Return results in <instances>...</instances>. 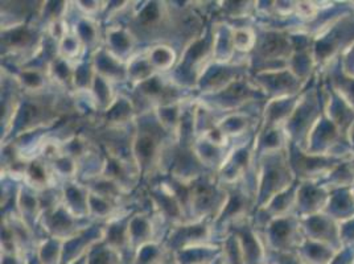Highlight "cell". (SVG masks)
Returning <instances> with one entry per match:
<instances>
[{
    "instance_id": "cell-20",
    "label": "cell",
    "mask_w": 354,
    "mask_h": 264,
    "mask_svg": "<svg viewBox=\"0 0 354 264\" xmlns=\"http://www.w3.org/2000/svg\"><path fill=\"white\" fill-rule=\"evenodd\" d=\"M218 193L216 188L209 182H197L191 189L189 202L193 210L200 213H207L213 210V205L217 202Z\"/></svg>"
},
{
    "instance_id": "cell-36",
    "label": "cell",
    "mask_w": 354,
    "mask_h": 264,
    "mask_svg": "<svg viewBox=\"0 0 354 264\" xmlns=\"http://www.w3.org/2000/svg\"><path fill=\"white\" fill-rule=\"evenodd\" d=\"M27 176L36 185H44L46 182V172L44 165L40 162H32L27 169Z\"/></svg>"
},
{
    "instance_id": "cell-34",
    "label": "cell",
    "mask_w": 354,
    "mask_h": 264,
    "mask_svg": "<svg viewBox=\"0 0 354 264\" xmlns=\"http://www.w3.org/2000/svg\"><path fill=\"white\" fill-rule=\"evenodd\" d=\"M342 247H354V218L339 223Z\"/></svg>"
},
{
    "instance_id": "cell-30",
    "label": "cell",
    "mask_w": 354,
    "mask_h": 264,
    "mask_svg": "<svg viewBox=\"0 0 354 264\" xmlns=\"http://www.w3.org/2000/svg\"><path fill=\"white\" fill-rule=\"evenodd\" d=\"M222 262L223 264H245L241 245L236 235L229 236L225 241L222 249Z\"/></svg>"
},
{
    "instance_id": "cell-18",
    "label": "cell",
    "mask_w": 354,
    "mask_h": 264,
    "mask_svg": "<svg viewBox=\"0 0 354 264\" xmlns=\"http://www.w3.org/2000/svg\"><path fill=\"white\" fill-rule=\"evenodd\" d=\"M319 184L329 191L352 188L354 184V169L352 164L349 160L341 162Z\"/></svg>"
},
{
    "instance_id": "cell-47",
    "label": "cell",
    "mask_w": 354,
    "mask_h": 264,
    "mask_svg": "<svg viewBox=\"0 0 354 264\" xmlns=\"http://www.w3.org/2000/svg\"><path fill=\"white\" fill-rule=\"evenodd\" d=\"M351 189H352V193H353V197H354V184H353V185H352V188H351Z\"/></svg>"
},
{
    "instance_id": "cell-37",
    "label": "cell",
    "mask_w": 354,
    "mask_h": 264,
    "mask_svg": "<svg viewBox=\"0 0 354 264\" xmlns=\"http://www.w3.org/2000/svg\"><path fill=\"white\" fill-rule=\"evenodd\" d=\"M20 78L26 88L35 90V88H40L43 86V77L37 70H26L21 73Z\"/></svg>"
},
{
    "instance_id": "cell-2",
    "label": "cell",
    "mask_w": 354,
    "mask_h": 264,
    "mask_svg": "<svg viewBox=\"0 0 354 264\" xmlns=\"http://www.w3.org/2000/svg\"><path fill=\"white\" fill-rule=\"evenodd\" d=\"M262 158L255 191V205L258 204L259 209H263L275 196L287 191L297 181L288 162L287 148L266 153Z\"/></svg>"
},
{
    "instance_id": "cell-9",
    "label": "cell",
    "mask_w": 354,
    "mask_h": 264,
    "mask_svg": "<svg viewBox=\"0 0 354 264\" xmlns=\"http://www.w3.org/2000/svg\"><path fill=\"white\" fill-rule=\"evenodd\" d=\"M330 191H326L319 182L299 181L296 196L295 216L300 220L324 211Z\"/></svg>"
},
{
    "instance_id": "cell-41",
    "label": "cell",
    "mask_w": 354,
    "mask_h": 264,
    "mask_svg": "<svg viewBox=\"0 0 354 264\" xmlns=\"http://www.w3.org/2000/svg\"><path fill=\"white\" fill-rule=\"evenodd\" d=\"M53 73H55V77L59 78V81H66V79H71V77H72V72H71L68 64L61 59L53 62Z\"/></svg>"
},
{
    "instance_id": "cell-14",
    "label": "cell",
    "mask_w": 354,
    "mask_h": 264,
    "mask_svg": "<svg viewBox=\"0 0 354 264\" xmlns=\"http://www.w3.org/2000/svg\"><path fill=\"white\" fill-rule=\"evenodd\" d=\"M337 252L326 245L306 238L295 254L304 264H330Z\"/></svg>"
},
{
    "instance_id": "cell-44",
    "label": "cell",
    "mask_w": 354,
    "mask_h": 264,
    "mask_svg": "<svg viewBox=\"0 0 354 264\" xmlns=\"http://www.w3.org/2000/svg\"><path fill=\"white\" fill-rule=\"evenodd\" d=\"M277 254V264H304L296 255L295 252H288V254Z\"/></svg>"
},
{
    "instance_id": "cell-48",
    "label": "cell",
    "mask_w": 354,
    "mask_h": 264,
    "mask_svg": "<svg viewBox=\"0 0 354 264\" xmlns=\"http://www.w3.org/2000/svg\"><path fill=\"white\" fill-rule=\"evenodd\" d=\"M351 6H352V8L354 10V1H351Z\"/></svg>"
},
{
    "instance_id": "cell-35",
    "label": "cell",
    "mask_w": 354,
    "mask_h": 264,
    "mask_svg": "<svg viewBox=\"0 0 354 264\" xmlns=\"http://www.w3.org/2000/svg\"><path fill=\"white\" fill-rule=\"evenodd\" d=\"M94 94L95 98L100 100V102L102 104H109L110 103V88L106 82V79L102 78L101 75H95L94 77Z\"/></svg>"
},
{
    "instance_id": "cell-46",
    "label": "cell",
    "mask_w": 354,
    "mask_h": 264,
    "mask_svg": "<svg viewBox=\"0 0 354 264\" xmlns=\"http://www.w3.org/2000/svg\"><path fill=\"white\" fill-rule=\"evenodd\" d=\"M214 264H223V262H222V258L221 259H218V261H217Z\"/></svg>"
},
{
    "instance_id": "cell-43",
    "label": "cell",
    "mask_w": 354,
    "mask_h": 264,
    "mask_svg": "<svg viewBox=\"0 0 354 264\" xmlns=\"http://www.w3.org/2000/svg\"><path fill=\"white\" fill-rule=\"evenodd\" d=\"M20 205L24 209L26 213H35L36 211V206H37V201L30 194H21Z\"/></svg>"
},
{
    "instance_id": "cell-28",
    "label": "cell",
    "mask_w": 354,
    "mask_h": 264,
    "mask_svg": "<svg viewBox=\"0 0 354 264\" xmlns=\"http://www.w3.org/2000/svg\"><path fill=\"white\" fill-rule=\"evenodd\" d=\"M251 119L245 115H232L223 119L221 123L217 126L225 135H238L248 131V129L251 126Z\"/></svg>"
},
{
    "instance_id": "cell-29",
    "label": "cell",
    "mask_w": 354,
    "mask_h": 264,
    "mask_svg": "<svg viewBox=\"0 0 354 264\" xmlns=\"http://www.w3.org/2000/svg\"><path fill=\"white\" fill-rule=\"evenodd\" d=\"M153 70L155 69L151 65L148 57H138V59H133L131 64L129 65L127 74H129V77L133 78V81H138L139 84H142L152 77Z\"/></svg>"
},
{
    "instance_id": "cell-21",
    "label": "cell",
    "mask_w": 354,
    "mask_h": 264,
    "mask_svg": "<svg viewBox=\"0 0 354 264\" xmlns=\"http://www.w3.org/2000/svg\"><path fill=\"white\" fill-rule=\"evenodd\" d=\"M152 235V227L147 218L145 217H135L129 220V242L130 246L135 249H142L149 242V236Z\"/></svg>"
},
{
    "instance_id": "cell-10",
    "label": "cell",
    "mask_w": 354,
    "mask_h": 264,
    "mask_svg": "<svg viewBox=\"0 0 354 264\" xmlns=\"http://www.w3.org/2000/svg\"><path fill=\"white\" fill-rule=\"evenodd\" d=\"M319 75L352 107L354 111V78H349L342 73L339 66V59L332 62L329 66H326Z\"/></svg>"
},
{
    "instance_id": "cell-3",
    "label": "cell",
    "mask_w": 354,
    "mask_h": 264,
    "mask_svg": "<svg viewBox=\"0 0 354 264\" xmlns=\"http://www.w3.org/2000/svg\"><path fill=\"white\" fill-rule=\"evenodd\" d=\"M354 45V10L313 37V57L317 74Z\"/></svg>"
},
{
    "instance_id": "cell-31",
    "label": "cell",
    "mask_w": 354,
    "mask_h": 264,
    "mask_svg": "<svg viewBox=\"0 0 354 264\" xmlns=\"http://www.w3.org/2000/svg\"><path fill=\"white\" fill-rule=\"evenodd\" d=\"M233 45L239 52H251L257 45V36L251 28H236L233 30Z\"/></svg>"
},
{
    "instance_id": "cell-42",
    "label": "cell",
    "mask_w": 354,
    "mask_h": 264,
    "mask_svg": "<svg viewBox=\"0 0 354 264\" xmlns=\"http://www.w3.org/2000/svg\"><path fill=\"white\" fill-rule=\"evenodd\" d=\"M55 169H57L64 175H71V173H73L75 167H74L73 160L71 158L62 156V158L55 160Z\"/></svg>"
},
{
    "instance_id": "cell-17",
    "label": "cell",
    "mask_w": 354,
    "mask_h": 264,
    "mask_svg": "<svg viewBox=\"0 0 354 264\" xmlns=\"http://www.w3.org/2000/svg\"><path fill=\"white\" fill-rule=\"evenodd\" d=\"M74 220L71 217L66 206H57L46 216V229L55 238H71V233H73Z\"/></svg>"
},
{
    "instance_id": "cell-6",
    "label": "cell",
    "mask_w": 354,
    "mask_h": 264,
    "mask_svg": "<svg viewBox=\"0 0 354 264\" xmlns=\"http://www.w3.org/2000/svg\"><path fill=\"white\" fill-rule=\"evenodd\" d=\"M255 85L265 93L266 98L271 101L297 97L310 84H304L290 69H281L257 73Z\"/></svg>"
},
{
    "instance_id": "cell-11",
    "label": "cell",
    "mask_w": 354,
    "mask_h": 264,
    "mask_svg": "<svg viewBox=\"0 0 354 264\" xmlns=\"http://www.w3.org/2000/svg\"><path fill=\"white\" fill-rule=\"evenodd\" d=\"M323 213L339 223L354 218V197L352 189L345 188L330 191L328 204Z\"/></svg>"
},
{
    "instance_id": "cell-23",
    "label": "cell",
    "mask_w": 354,
    "mask_h": 264,
    "mask_svg": "<svg viewBox=\"0 0 354 264\" xmlns=\"http://www.w3.org/2000/svg\"><path fill=\"white\" fill-rule=\"evenodd\" d=\"M65 200L66 206L71 211H74L78 216L88 213V193H85L81 188L73 184L65 188Z\"/></svg>"
},
{
    "instance_id": "cell-13",
    "label": "cell",
    "mask_w": 354,
    "mask_h": 264,
    "mask_svg": "<svg viewBox=\"0 0 354 264\" xmlns=\"http://www.w3.org/2000/svg\"><path fill=\"white\" fill-rule=\"evenodd\" d=\"M133 156L143 168L151 167L159 152V140L155 132L148 129L138 132L133 144Z\"/></svg>"
},
{
    "instance_id": "cell-39",
    "label": "cell",
    "mask_w": 354,
    "mask_h": 264,
    "mask_svg": "<svg viewBox=\"0 0 354 264\" xmlns=\"http://www.w3.org/2000/svg\"><path fill=\"white\" fill-rule=\"evenodd\" d=\"M77 32H78L77 37L80 39V41H86L88 40V43H91V41L95 40L97 32H95L94 26L91 23H88V21H81L78 24Z\"/></svg>"
},
{
    "instance_id": "cell-15",
    "label": "cell",
    "mask_w": 354,
    "mask_h": 264,
    "mask_svg": "<svg viewBox=\"0 0 354 264\" xmlns=\"http://www.w3.org/2000/svg\"><path fill=\"white\" fill-rule=\"evenodd\" d=\"M177 264H214L222 258V249L210 246H193L176 251Z\"/></svg>"
},
{
    "instance_id": "cell-4",
    "label": "cell",
    "mask_w": 354,
    "mask_h": 264,
    "mask_svg": "<svg viewBox=\"0 0 354 264\" xmlns=\"http://www.w3.org/2000/svg\"><path fill=\"white\" fill-rule=\"evenodd\" d=\"M287 155L291 169L295 175L296 180L300 182L313 181L320 182L324 180L339 164L349 159L335 158V156H323V155H310L294 143L288 142Z\"/></svg>"
},
{
    "instance_id": "cell-12",
    "label": "cell",
    "mask_w": 354,
    "mask_h": 264,
    "mask_svg": "<svg viewBox=\"0 0 354 264\" xmlns=\"http://www.w3.org/2000/svg\"><path fill=\"white\" fill-rule=\"evenodd\" d=\"M234 235L241 245L243 263L265 264V246L262 245L261 238L255 234L250 226H241V229H236Z\"/></svg>"
},
{
    "instance_id": "cell-38",
    "label": "cell",
    "mask_w": 354,
    "mask_h": 264,
    "mask_svg": "<svg viewBox=\"0 0 354 264\" xmlns=\"http://www.w3.org/2000/svg\"><path fill=\"white\" fill-rule=\"evenodd\" d=\"M339 66L346 77L354 78V45L339 57Z\"/></svg>"
},
{
    "instance_id": "cell-22",
    "label": "cell",
    "mask_w": 354,
    "mask_h": 264,
    "mask_svg": "<svg viewBox=\"0 0 354 264\" xmlns=\"http://www.w3.org/2000/svg\"><path fill=\"white\" fill-rule=\"evenodd\" d=\"M95 68L98 75H101L104 79L115 78L122 79L126 75L124 68L120 65L119 59L113 56L110 52H100L95 59Z\"/></svg>"
},
{
    "instance_id": "cell-8",
    "label": "cell",
    "mask_w": 354,
    "mask_h": 264,
    "mask_svg": "<svg viewBox=\"0 0 354 264\" xmlns=\"http://www.w3.org/2000/svg\"><path fill=\"white\" fill-rule=\"evenodd\" d=\"M300 222L303 234L307 239L326 245L336 251L342 249V243L339 239V222L332 220L324 213L303 218Z\"/></svg>"
},
{
    "instance_id": "cell-1",
    "label": "cell",
    "mask_w": 354,
    "mask_h": 264,
    "mask_svg": "<svg viewBox=\"0 0 354 264\" xmlns=\"http://www.w3.org/2000/svg\"><path fill=\"white\" fill-rule=\"evenodd\" d=\"M323 115L324 109L320 93V77L317 74L300 94L295 111L283 129L288 142L304 149L310 131Z\"/></svg>"
},
{
    "instance_id": "cell-32",
    "label": "cell",
    "mask_w": 354,
    "mask_h": 264,
    "mask_svg": "<svg viewBox=\"0 0 354 264\" xmlns=\"http://www.w3.org/2000/svg\"><path fill=\"white\" fill-rule=\"evenodd\" d=\"M111 210V205L107 198L97 193H88V211L94 213L95 216L104 217L109 214Z\"/></svg>"
},
{
    "instance_id": "cell-25",
    "label": "cell",
    "mask_w": 354,
    "mask_h": 264,
    "mask_svg": "<svg viewBox=\"0 0 354 264\" xmlns=\"http://www.w3.org/2000/svg\"><path fill=\"white\" fill-rule=\"evenodd\" d=\"M32 32L27 27H15L12 30H4L1 43L8 48L24 49L32 43Z\"/></svg>"
},
{
    "instance_id": "cell-24",
    "label": "cell",
    "mask_w": 354,
    "mask_h": 264,
    "mask_svg": "<svg viewBox=\"0 0 354 264\" xmlns=\"http://www.w3.org/2000/svg\"><path fill=\"white\" fill-rule=\"evenodd\" d=\"M147 57L149 62H151V65L153 66V69L168 70L175 64L176 55H175V50L172 48L160 45V46H156V48L151 49Z\"/></svg>"
},
{
    "instance_id": "cell-19",
    "label": "cell",
    "mask_w": 354,
    "mask_h": 264,
    "mask_svg": "<svg viewBox=\"0 0 354 264\" xmlns=\"http://www.w3.org/2000/svg\"><path fill=\"white\" fill-rule=\"evenodd\" d=\"M234 72H239L238 68L213 66L207 69L204 74V78L201 79L203 88H207V91H221L222 88L236 81L238 74H234Z\"/></svg>"
},
{
    "instance_id": "cell-27",
    "label": "cell",
    "mask_w": 354,
    "mask_h": 264,
    "mask_svg": "<svg viewBox=\"0 0 354 264\" xmlns=\"http://www.w3.org/2000/svg\"><path fill=\"white\" fill-rule=\"evenodd\" d=\"M88 264H119V254L109 245H95L88 252Z\"/></svg>"
},
{
    "instance_id": "cell-5",
    "label": "cell",
    "mask_w": 354,
    "mask_h": 264,
    "mask_svg": "<svg viewBox=\"0 0 354 264\" xmlns=\"http://www.w3.org/2000/svg\"><path fill=\"white\" fill-rule=\"evenodd\" d=\"M265 238L270 249L288 254L296 252L306 236L301 230V222L295 214L272 218L265 225Z\"/></svg>"
},
{
    "instance_id": "cell-33",
    "label": "cell",
    "mask_w": 354,
    "mask_h": 264,
    "mask_svg": "<svg viewBox=\"0 0 354 264\" xmlns=\"http://www.w3.org/2000/svg\"><path fill=\"white\" fill-rule=\"evenodd\" d=\"M162 16L160 12V7L158 6V3H148L142 12L139 14V24L148 27V26H153L155 23L159 21Z\"/></svg>"
},
{
    "instance_id": "cell-49",
    "label": "cell",
    "mask_w": 354,
    "mask_h": 264,
    "mask_svg": "<svg viewBox=\"0 0 354 264\" xmlns=\"http://www.w3.org/2000/svg\"><path fill=\"white\" fill-rule=\"evenodd\" d=\"M162 264H177L176 262H174V263H167V262H162Z\"/></svg>"
},
{
    "instance_id": "cell-26",
    "label": "cell",
    "mask_w": 354,
    "mask_h": 264,
    "mask_svg": "<svg viewBox=\"0 0 354 264\" xmlns=\"http://www.w3.org/2000/svg\"><path fill=\"white\" fill-rule=\"evenodd\" d=\"M107 41L111 49V55L117 57V55H124L133 48V39L131 36L122 28L119 30H110L107 36ZM118 59V57H117Z\"/></svg>"
},
{
    "instance_id": "cell-45",
    "label": "cell",
    "mask_w": 354,
    "mask_h": 264,
    "mask_svg": "<svg viewBox=\"0 0 354 264\" xmlns=\"http://www.w3.org/2000/svg\"><path fill=\"white\" fill-rule=\"evenodd\" d=\"M1 264H27L21 258H19L16 254H10V252H6L4 256H3V262Z\"/></svg>"
},
{
    "instance_id": "cell-7",
    "label": "cell",
    "mask_w": 354,
    "mask_h": 264,
    "mask_svg": "<svg viewBox=\"0 0 354 264\" xmlns=\"http://www.w3.org/2000/svg\"><path fill=\"white\" fill-rule=\"evenodd\" d=\"M320 77V75H319ZM320 93L325 117L336 124L339 132L348 139V131L354 123V111L339 94L320 77Z\"/></svg>"
},
{
    "instance_id": "cell-40",
    "label": "cell",
    "mask_w": 354,
    "mask_h": 264,
    "mask_svg": "<svg viewBox=\"0 0 354 264\" xmlns=\"http://www.w3.org/2000/svg\"><path fill=\"white\" fill-rule=\"evenodd\" d=\"M65 39L61 43V50L65 53V57H73L78 53L80 39L75 36H64Z\"/></svg>"
},
{
    "instance_id": "cell-16",
    "label": "cell",
    "mask_w": 354,
    "mask_h": 264,
    "mask_svg": "<svg viewBox=\"0 0 354 264\" xmlns=\"http://www.w3.org/2000/svg\"><path fill=\"white\" fill-rule=\"evenodd\" d=\"M209 232L207 227L201 225L194 226H183L176 230L174 235H171L169 242L177 251L193 247V246H201L204 245V241L207 239Z\"/></svg>"
}]
</instances>
